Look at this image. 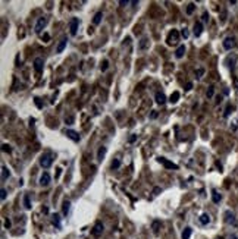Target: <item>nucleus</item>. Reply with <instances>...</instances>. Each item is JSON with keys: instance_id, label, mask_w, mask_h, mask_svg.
I'll use <instances>...</instances> for the list:
<instances>
[{"instance_id": "f257e3e1", "label": "nucleus", "mask_w": 238, "mask_h": 239, "mask_svg": "<svg viewBox=\"0 0 238 239\" xmlns=\"http://www.w3.org/2000/svg\"><path fill=\"white\" fill-rule=\"evenodd\" d=\"M52 163H53V156L50 153H44L40 156V166L43 169H49L52 166Z\"/></svg>"}, {"instance_id": "f03ea898", "label": "nucleus", "mask_w": 238, "mask_h": 239, "mask_svg": "<svg viewBox=\"0 0 238 239\" xmlns=\"http://www.w3.org/2000/svg\"><path fill=\"white\" fill-rule=\"evenodd\" d=\"M47 22H49V18H47V16H41V18L37 19V23H35V27H34L35 34H41V31H43V30L46 28V25H47Z\"/></svg>"}, {"instance_id": "7ed1b4c3", "label": "nucleus", "mask_w": 238, "mask_h": 239, "mask_svg": "<svg viewBox=\"0 0 238 239\" xmlns=\"http://www.w3.org/2000/svg\"><path fill=\"white\" fill-rule=\"evenodd\" d=\"M78 28H80V19L78 18H71L69 21V34L75 37L77 32H78Z\"/></svg>"}, {"instance_id": "20e7f679", "label": "nucleus", "mask_w": 238, "mask_h": 239, "mask_svg": "<svg viewBox=\"0 0 238 239\" xmlns=\"http://www.w3.org/2000/svg\"><path fill=\"white\" fill-rule=\"evenodd\" d=\"M222 45H223V49L226 50V52H229V50H232V49H235V45H237V40H235V37H225V40L222 41Z\"/></svg>"}, {"instance_id": "39448f33", "label": "nucleus", "mask_w": 238, "mask_h": 239, "mask_svg": "<svg viewBox=\"0 0 238 239\" xmlns=\"http://www.w3.org/2000/svg\"><path fill=\"white\" fill-rule=\"evenodd\" d=\"M178 41H179V32H178V30H172L169 32V35H168L166 44H168V45H175V44H178Z\"/></svg>"}, {"instance_id": "423d86ee", "label": "nucleus", "mask_w": 238, "mask_h": 239, "mask_svg": "<svg viewBox=\"0 0 238 239\" xmlns=\"http://www.w3.org/2000/svg\"><path fill=\"white\" fill-rule=\"evenodd\" d=\"M157 161H159L160 164H163L166 169H174V170H178V169H179L176 163H172V161H169L168 158H165V157H157Z\"/></svg>"}, {"instance_id": "0eeeda50", "label": "nucleus", "mask_w": 238, "mask_h": 239, "mask_svg": "<svg viewBox=\"0 0 238 239\" xmlns=\"http://www.w3.org/2000/svg\"><path fill=\"white\" fill-rule=\"evenodd\" d=\"M223 216H225V222H226L228 225H231V226H237V217H235L234 211H231V210H226Z\"/></svg>"}, {"instance_id": "6e6552de", "label": "nucleus", "mask_w": 238, "mask_h": 239, "mask_svg": "<svg viewBox=\"0 0 238 239\" xmlns=\"http://www.w3.org/2000/svg\"><path fill=\"white\" fill-rule=\"evenodd\" d=\"M63 134H65L69 139H72L74 142H80V139H81L80 134H78V132H75V131H72V129H65V131H63Z\"/></svg>"}, {"instance_id": "1a4fd4ad", "label": "nucleus", "mask_w": 238, "mask_h": 239, "mask_svg": "<svg viewBox=\"0 0 238 239\" xmlns=\"http://www.w3.org/2000/svg\"><path fill=\"white\" fill-rule=\"evenodd\" d=\"M43 67H44L43 59L41 57H35L34 59V70H35L37 74H40V72H43Z\"/></svg>"}, {"instance_id": "9d476101", "label": "nucleus", "mask_w": 238, "mask_h": 239, "mask_svg": "<svg viewBox=\"0 0 238 239\" xmlns=\"http://www.w3.org/2000/svg\"><path fill=\"white\" fill-rule=\"evenodd\" d=\"M50 180H52V176H50L49 172H44V173L40 176V185H41V186H47V185L50 183Z\"/></svg>"}, {"instance_id": "9b49d317", "label": "nucleus", "mask_w": 238, "mask_h": 239, "mask_svg": "<svg viewBox=\"0 0 238 239\" xmlns=\"http://www.w3.org/2000/svg\"><path fill=\"white\" fill-rule=\"evenodd\" d=\"M103 223L102 222H97L96 225H94V227H93V230H91V233L94 235V236H100L102 233H103Z\"/></svg>"}, {"instance_id": "f8f14e48", "label": "nucleus", "mask_w": 238, "mask_h": 239, "mask_svg": "<svg viewBox=\"0 0 238 239\" xmlns=\"http://www.w3.org/2000/svg\"><path fill=\"white\" fill-rule=\"evenodd\" d=\"M193 34H194V37H200V35L203 34V23H201L200 21L194 23V27H193Z\"/></svg>"}, {"instance_id": "ddd939ff", "label": "nucleus", "mask_w": 238, "mask_h": 239, "mask_svg": "<svg viewBox=\"0 0 238 239\" xmlns=\"http://www.w3.org/2000/svg\"><path fill=\"white\" fill-rule=\"evenodd\" d=\"M154 100H156V103H157V104H160V106H162V104H165V103H166V95H165L163 92L157 91V92H156V95H154Z\"/></svg>"}, {"instance_id": "4468645a", "label": "nucleus", "mask_w": 238, "mask_h": 239, "mask_svg": "<svg viewBox=\"0 0 238 239\" xmlns=\"http://www.w3.org/2000/svg\"><path fill=\"white\" fill-rule=\"evenodd\" d=\"M149 49V38L147 37H143L140 40V44H138V50L143 52V50H147Z\"/></svg>"}, {"instance_id": "2eb2a0df", "label": "nucleus", "mask_w": 238, "mask_h": 239, "mask_svg": "<svg viewBox=\"0 0 238 239\" xmlns=\"http://www.w3.org/2000/svg\"><path fill=\"white\" fill-rule=\"evenodd\" d=\"M66 44H68V37H63V38H62V40L59 41L57 47H56V53H62V52L65 50Z\"/></svg>"}, {"instance_id": "dca6fc26", "label": "nucleus", "mask_w": 238, "mask_h": 239, "mask_svg": "<svg viewBox=\"0 0 238 239\" xmlns=\"http://www.w3.org/2000/svg\"><path fill=\"white\" fill-rule=\"evenodd\" d=\"M212 201L215 202V204H219L222 201V195L218 192L216 189H212Z\"/></svg>"}, {"instance_id": "f3484780", "label": "nucleus", "mask_w": 238, "mask_h": 239, "mask_svg": "<svg viewBox=\"0 0 238 239\" xmlns=\"http://www.w3.org/2000/svg\"><path fill=\"white\" fill-rule=\"evenodd\" d=\"M210 216H209V214L207 213H203L201 214V216L199 217V222H200V225H203V226H206V225H209L210 223Z\"/></svg>"}, {"instance_id": "a211bd4d", "label": "nucleus", "mask_w": 238, "mask_h": 239, "mask_svg": "<svg viewBox=\"0 0 238 239\" xmlns=\"http://www.w3.org/2000/svg\"><path fill=\"white\" fill-rule=\"evenodd\" d=\"M52 217H53V219H52L53 226H55L56 229H60V227H62V223H60V216H59V214H53Z\"/></svg>"}, {"instance_id": "6ab92c4d", "label": "nucleus", "mask_w": 238, "mask_h": 239, "mask_svg": "<svg viewBox=\"0 0 238 239\" xmlns=\"http://www.w3.org/2000/svg\"><path fill=\"white\" fill-rule=\"evenodd\" d=\"M103 19V12H97L96 15L93 16V25H99Z\"/></svg>"}, {"instance_id": "aec40b11", "label": "nucleus", "mask_w": 238, "mask_h": 239, "mask_svg": "<svg viewBox=\"0 0 238 239\" xmlns=\"http://www.w3.org/2000/svg\"><path fill=\"white\" fill-rule=\"evenodd\" d=\"M184 54H185V45L181 44L178 49H176V52H175V57H176V59H181Z\"/></svg>"}, {"instance_id": "412c9836", "label": "nucleus", "mask_w": 238, "mask_h": 239, "mask_svg": "<svg viewBox=\"0 0 238 239\" xmlns=\"http://www.w3.org/2000/svg\"><path fill=\"white\" fill-rule=\"evenodd\" d=\"M106 153H107V148H106V147H100V148L97 150V160H99V161H102V160L104 158Z\"/></svg>"}, {"instance_id": "4be33fe9", "label": "nucleus", "mask_w": 238, "mask_h": 239, "mask_svg": "<svg viewBox=\"0 0 238 239\" xmlns=\"http://www.w3.org/2000/svg\"><path fill=\"white\" fill-rule=\"evenodd\" d=\"M191 233H193V229L191 227H185L182 230V233H181V238L182 239H190V238H191Z\"/></svg>"}, {"instance_id": "5701e85b", "label": "nucleus", "mask_w": 238, "mask_h": 239, "mask_svg": "<svg viewBox=\"0 0 238 239\" xmlns=\"http://www.w3.org/2000/svg\"><path fill=\"white\" fill-rule=\"evenodd\" d=\"M234 63H235V56H228V57L225 59V65H226V67L234 69Z\"/></svg>"}, {"instance_id": "b1692460", "label": "nucleus", "mask_w": 238, "mask_h": 239, "mask_svg": "<svg viewBox=\"0 0 238 239\" xmlns=\"http://www.w3.org/2000/svg\"><path fill=\"white\" fill-rule=\"evenodd\" d=\"M232 112H234V106H232V104H226V107H225V110H223V117L228 119V117L232 114Z\"/></svg>"}, {"instance_id": "393cba45", "label": "nucleus", "mask_w": 238, "mask_h": 239, "mask_svg": "<svg viewBox=\"0 0 238 239\" xmlns=\"http://www.w3.org/2000/svg\"><path fill=\"white\" fill-rule=\"evenodd\" d=\"M69 210H71V201H63V205H62V213H63V216H68V214H69Z\"/></svg>"}, {"instance_id": "a878e982", "label": "nucleus", "mask_w": 238, "mask_h": 239, "mask_svg": "<svg viewBox=\"0 0 238 239\" xmlns=\"http://www.w3.org/2000/svg\"><path fill=\"white\" fill-rule=\"evenodd\" d=\"M9 176H10V170L8 169L6 166H2V180L5 182V180H6Z\"/></svg>"}, {"instance_id": "bb28decb", "label": "nucleus", "mask_w": 238, "mask_h": 239, "mask_svg": "<svg viewBox=\"0 0 238 239\" xmlns=\"http://www.w3.org/2000/svg\"><path fill=\"white\" fill-rule=\"evenodd\" d=\"M119 167H121V160H119V158H115V160L110 163V169H112V170H116V169H119Z\"/></svg>"}, {"instance_id": "cd10ccee", "label": "nucleus", "mask_w": 238, "mask_h": 239, "mask_svg": "<svg viewBox=\"0 0 238 239\" xmlns=\"http://www.w3.org/2000/svg\"><path fill=\"white\" fill-rule=\"evenodd\" d=\"M24 207H25L27 210L31 208V201H30V195H28V194L24 195Z\"/></svg>"}, {"instance_id": "c85d7f7f", "label": "nucleus", "mask_w": 238, "mask_h": 239, "mask_svg": "<svg viewBox=\"0 0 238 239\" xmlns=\"http://www.w3.org/2000/svg\"><path fill=\"white\" fill-rule=\"evenodd\" d=\"M178 98H179V92L178 91H175L171 97H169V103H172V104H175L176 101H178Z\"/></svg>"}, {"instance_id": "c756f323", "label": "nucleus", "mask_w": 238, "mask_h": 239, "mask_svg": "<svg viewBox=\"0 0 238 239\" xmlns=\"http://www.w3.org/2000/svg\"><path fill=\"white\" fill-rule=\"evenodd\" d=\"M194 9H196V5H194V3H188V5H187V9H185L187 15H193Z\"/></svg>"}, {"instance_id": "7c9ffc66", "label": "nucleus", "mask_w": 238, "mask_h": 239, "mask_svg": "<svg viewBox=\"0 0 238 239\" xmlns=\"http://www.w3.org/2000/svg\"><path fill=\"white\" fill-rule=\"evenodd\" d=\"M206 95H207V98H212L213 95H215V87H213V85H210V87L207 88V92H206Z\"/></svg>"}, {"instance_id": "2f4dec72", "label": "nucleus", "mask_w": 238, "mask_h": 239, "mask_svg": "<svg viewBox=\"0 0 238 239\" xmlns=\"http://www.w3.org/2000/svg\"><path fill=\"white\" fill-rule=\"evenodd\" d=\"M107 67H109V60H107V59H104V60L102 62V65H100V70H102V72H106Z\"/></svg>"}, {"instance_id": "473e14b6", "label": "nucleus", "mask_w": 238, "mask_h": 239, "mask_svg": "<svg viewBox=\"0 0 238 239\" xmlns=\"http://www.w3.org/2000/svg\"><path fill=\"white\" fill-rule=\"evenodd\" d=\"M203 75H204V67H199V69H196V78H197V79H200Z\"/></svg>"}, {"instance_id": "72a5a7b5", "label": "nucleus", "mask_w": 238, "mask_h": 239, "mask_svg": "<svg viewBox=\"0 0 238 239\" xmlns=\"http://www.w3.org/2000/svg\"><path fill=\"white\" fill-rule=\"evenodd\" d=\"M209 18H210L209 12H203V15H201V23H206V22H209Z\"/></svg>"}, {"instance_id": "f704fd0d", "label": "nucleus", "mask_w": 238, "mask_h": 239, "mask_svg": "<svg viewBox=\"0 0 238 239\" xmlns=\"http://www.w3.org/2000/svg\"><path fill=\"white\" fill-rule=\"evenodd\" d=\"M152 227H153V232H154V233H157V232H159V227H160V222H159V220H154Z\"/></svg>"}, {"instance_id": "c9c22d12", "label": "nucleus", "mask_w": 238, "mask_h": 239, "mask_svg": "<svg viewBox=\"0 0 238 239\" xmlns=\"http://www.w3.org/2000/svg\"><path fill=\"white\" fill-rule=\"evenodd\" d=\"M65 123H66V125H72V123H74V116L65 117Z\"/></svg>"}, {"instance_id": "e433bc0d", "label": "nucleus", "mask_w": 238, "mask_h": 239, "mask_svg": "<svg viewBox=\"0 0 238 239\" xmlns=\"http://www.w3.org/2000/svg\"><path fill=\"white\" fill-rule=\"evenodd\" d=\"M2 151H5V153H12V148H10V145L3 144V145H2Z\"/></svg>"}, {"instance_id": "4c0bfd02", "label": "nucleus", "mask_w": 238, "mask_h": 239, "mask_svg": "<svg viewBox=\"0 0 238 239\" xmlns=\"http://www.w3.org/2000/svg\"><path fill=\"white\" fill-rule=\"evenodd\" d=\"M181 35L184 37V40H187V38L190 37V32H188V30H187V28H184V30L181 31Z\"/></svg>"}, {"instance_id": "58836bf2", "label": "nucleus", "mask_w": 238, "mask_h": 239, "mask_svg": "<svg viewBox=\"0 0 238 239\" xmlns=\"http://www.w3.org/2000/svg\"><path fill=\"white\" fill-rule=\"evenodd\" d=\"M6 195H8L6 189H5V188H2V191H0V198H2V201H3V200H6Z\"/></svg>"}, {"instance_id": "ea45409f", "label": "nucleus", "mask_w": 238, "mask_h": 239, "mask_svg": "<svg viewBox=\"0 0 238 239\" xmlns=\"http://www.w3.org/2000/svg\"><path fill=\"white\" fill-rule=\"evenodd\" d=\"M137 138H138V136H137L135 134H131V136L128 138V142H129V144H132V142H135V141H137Z\"/></svg>"}, {"instance_id": "a19ab883", "label": "nucleus", "mask_w": 238, "mask_h": 239, "mask_svg": "<svg viewBox=\"0 0 238 239\" xmlns=\"http://www.w3.org/2000/svg\"><path fill=\"white\" fill-rule=\"evenodd\" d=\"M191 88H193V82H187V84H185V87H184V90H185V91H190Z\"/></svg>"}, {"instance_id": "79ce46f5", "label": "nucleus", "mask_w": 238, "mask_h": 239, "mask_svg": "<svg viewBox=\"0 0 238 239\" xmlns=\"http://www.w3.org/2000/svg\"><path fill=\"white\" fill-rule=\"evenodd\" d=\"M157 114H159V113H157L156 110H152V113H150V119H156Z\"/></svg>"}, {"instance_id": "37998d69", "label": "nucleus", "mask_w": 238, "mask_h": 239, "mask_svg": "<svg viewBox=\"0 0 238 239\" xmlns=\"http://www.w3.org/2000/svg\"><path fill=\"white\" fill-rule=\"evenodd\" d=\"M159 192H162V188H159V186H156V188L153 189V194H154V195H157Z\"/></svg>"}, {"instance_id": "c03bdc74", "label": "nucleus", "mask_w": 238, "mask_h": 239, "mask_svg": "<svg viewBox=\"0 0 238 239\" xmlns=\"http://www.w3.org/2000/svg\"><path fill=\"white\" fill-rule=\"evenodd\" d=\"M128 3H131V2H128V0H119V5L121 6H127Z\"/></svg>"}, {"instance_id": "a18cd8bd", "label": "nucleus", "mask_w": 238, "mask_h": 239, "mask_svg": "<svg viewBox=\"0 0 238 239\" xmlns=\"http://www.w3.org/2000/svg\"><path fill=\"white\" fill-rule=\"evenodd\" d=\"M129 41H131V38H129V37H127V38L124 40V43H122V45H124V47H125V45H128V44H129Z\"/></svg>"}, {"instance_id": "49530a36", "label": "nucleus", "mask_w": 238, "mask_h": 239, "mask_svg": "<svg viewBox=\"0 0 238 239\" xmlns=\"http://www.w3.org/2000/svg\"><path fill=\"white\" fill-rule=\"evenodd\" d=\"M43 38H44V41H46V43H47V41H49V40H50V37H49V34H46V32H44V35H43Z\"/></svg>"}, {"instance_id": "de8ad7c7", "label": "nucleus", "mask_w": 238, "mask_h": 239, "mask_svg": "<svg viewBox=\"0 0 238 239\" xmlns=\"http://www.w3.org/2000/svg\"><path fill=\"white\" fill-rule=\"evenodd\" d=\"M5 227H6V229L10 227V220H5Z\"/></svg>"}, {"instance_id": "09e8293b", "label": "nucleus", "mask_w": 238, "mask_h": 239, "mask_svg": "<svg viewBox=\"0 0 238 239\" xmlns=\"http://www.w3.org/2000/svg\"><path fill=\"white\" fill-rule=\"evenodd\" d=\"M35 104H37V106H38V107H40V109H41V107H43V104H41V103H40V98H35Z\"/></svg>"}, {"instance_id": "8fccbe9b", "label": "nucleus", "mask_w": 238, "mask_h": 239, "mask_svg": "<svg viewBox=\"0 0 238 239\" xmlns=\"http://www.w3.org/2000/svg\"><path fill=\"white\" fill-rule=\"evenodd\" d=\"M221 101H222V95H218V97H216V103L219 104Z\"/></svg>"}, {"instance_id": "3c124183", "label": "nucleus", "mask_w": 238, "mask_h": 239, "mask_svg": "<svg viewBox=\"0 0 238 239\" xmlns=\"http://www.w3.org/2000/svg\"><path fill=\"white\" fill-rule=\"evenodd\" d=\"M229 239H238V236H237V235H231Z\"/></svg>"}, {"instance_id": "603ef678", "label": "nucleus", "mask_w": 238, "mask_h": 239, "mask_svg": "<svg viewBox=\"0 0 238 239\" xmlns=\"http://www.w3.org/2000/svg\"><path fill=\"white\" fill-rule=\"evenodd\" d=\"M228 92H229V90H228V88H225V90H223V94H225V95H228Z\"/></svg>"}]
</instances>
